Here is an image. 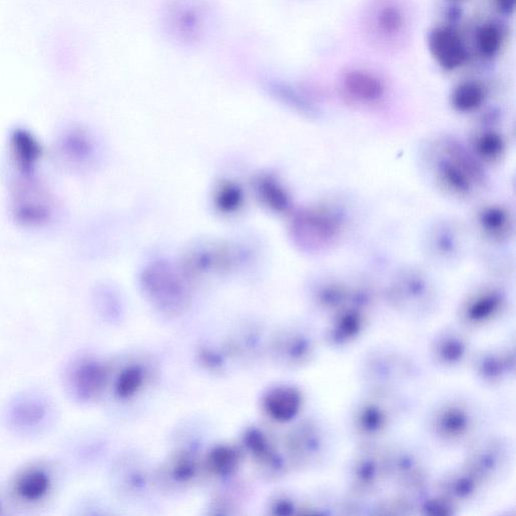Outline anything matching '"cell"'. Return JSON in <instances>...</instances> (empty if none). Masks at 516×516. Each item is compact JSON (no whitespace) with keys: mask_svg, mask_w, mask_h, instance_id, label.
<instances>
[{"mask_svg":"<svg viewBox=\"0 0 516 516\" xmlns=\"http://www.w3.org/2000/svg\"><path fill=\"white\" fill-rule=\"evenodd\" d=\"M160 24L164 36L173 45L194 49L209 38L214 15L206 0H165Z\"/></svg>","mask_w":516,"mask_h":516,"instance_id":"cell-1","label":"cell"},{"mask_svg":"<svg viewBox=\"0 0 516 516\" xmlns=\"http://www.w3.org/2000/svg\"><path fill=\"white\" fill-rule=\"evenodd\" d=\"M393 391L386 387H370V392L355 405L351 429L362 444L378 443L394 426L402 403Z\"/></svg>","mask_w":516,"mask_h":516,"instance_id":"cell-2","label":"cell"},{"mask_svg":"<svg viewBox=\"0 0 516 516\" xmlns=\"http://www.w3.org/2000/svg\"><path fill=\"white\" fill-rule=\"evenodd\" d=\"M187 278L170 264L157 262L142 274L141 286L148 300L163 314L178 316L190 305Z\"/></svg>","mask_w":516,"mask_h":516,"instance_id":"cell-3","label":"cell"},{"mask_svg":"<svg viewBox=\"0 0 516 516\" xmlns=\"http://www.w3.org/2000/svg\"><path fill=\"white\" fill-rule=\"evenodd\" d=\"M478 424L476 410L462 400L445 401L437 405L428 417L431 436L449 446L470 444L476 439Z\"/></svg>","mask_w":516,"mask_h":516,"instance_id":"cell-4","label":"cell"},{"mask_svg":"<svg viewBox=\"0 0 516 516\" xmlns=\"http://www.w3.org/2000/svg\"><path fill=\"white\" fill-rule=\"evenodd\" d=\"M511 461L508 441L499 436H486L469 444L462 466L487 486L506 475Z\"/></svg>","mask_w":516,"mask_h":516,"instance_id":"cell-5","label":"cell"},{"mask_svg":"<svg viewBox=\"0 0 516 516\" xmlns=\"http://www.w3.org/2000/svg\"><path fill=\"white\" fill-rule=\"evenodd\" d=\"M387 482H393L403 493L419 498L426 492L429 474L423 456L406 445L385 447Z\"/></svg>","mask_w":516,"mask_h":516,"instance_id":"cell-6","label":"cell"},{"mask_svg":"<svg viewBox=\"0 0 516 516\" xmlns=\"http://www.w3.org/2000/svg\"><path fill=\"white\" fill-rule=\"evenodd\" d=\"M350 489L357 496L375 493L387 482L385 447L378 443L362 444L347 470Z\"/></svg>","mask_w":516,"mask_h":516,"instance_id":"cell-7","label":"cell"},{"mask_svg":"<svg viewBox=\"0 0 516 516\" xmlns=\"http://www.w3.org/2000/svg\"><path fill=\"white\" fill-rule=\"evenodd\" d=\"M360 372L369 387L394 389V385L412 378L415 367L402 353L378 350L365 357Z\"/></svg>","mask_w":516,"mask_h":516,"instance_id":"cell-8","label":"cell"},{"mask_svg":"<svg viewBox=\"0 0 516 516\" xmlns=\"http://www.w3.org/2000/svg\"><path fill=\"white\" fill-rule=\"evenodd\" d=\"M328 436L316 421L308 420L295 426L287 436L286 449L297 468L315 467L328 453Z\"/></svg>","mask_w":516,"mask_h":516,"instance_id":"cell-9","label":"cell"},{"mask_svg":"<svg viewBox=\"0 0 516 516\" xmlns=\"http://www.w3.org/2000/svg\"><path fill=\"white\" fill-rule=\"evenodd\" d=\"M53 418L49 400L40 394L17 396L9 405L6 420L11 429L22 435H35L45 430Z\"/></svg>","mask_w":516,"mask_h":516,"instance_id":"cell-10","label":"cell"},{"mask_svg":"<svg viewBox=\"0 0 516 516\" xmlns=\"http://www.w3.org/2000/svg\"><path fill=\"white\" fill-rule=\"evenodd\" d=\"M107 369L92 358L75 360L66 370V387L78 403H88L97 398L107 382Z\"/></svg>","mask_w":516,"mask_h":516,"instance_id":"cell-11","label":"cell"},{"mask_svg":"<svg viewBox=\"0 0 516 516\" xmlns=\"http://www.w3.org/2000/svg\"><path fill=\"white\" fill-rule=\"evenodd\" d=\"M13 214L26 227H42L52 220L53 205L39 182L15 183Z\"/></svg>","mask_w":516,"mask_h":516,"instance_id":"cell-12","label":"cell"},{"mask_svg":"<svg viewBox=\"0 0 516 516\" xmlns=\"http://www.w3.org/2000/svg\"><path fill=\"white\" fill-rule=\"evenodd\" d=\"M9 149L15 180L37 181L43 158V148L37 137L27 128L16 127L10 135Z\"/></svg>","mask_w":516,"mask_h":516,"instance_id":"cell-13","label":"cell"},{"mask_svg":"<svg viewBox=\"0 0 516 516\" xmlns=\"http://www.w3.org/2000/svg\"><path fill=\"white\" fill-rule=\"evenodd\" d=\"M58 154L74 171H84L95 165L98 147L86 128L73 125L64 129L58 139Z\"/></svg>","mask_w":516,"mask_h":516,"instance_id":"cell-14","label":"cell"},{"mask_svg":"<svg viewBox=\"0 0 516 516\" xmlns=\"http://www.w3.org/2000/svg\"><path fill=\"white\" fill-rule=\"evenodd\" d=\"M473 372L486 385H499L515 373L514 345L493 347L479 351L471 359Z\"/></svg>","mask_w":516,"mask_h":516,"instance_id":"cell-15","label":"cell"},{"mask_svg":"<svg viewBox=\"0 0 516 516\" xmlns=\"http://www.w3.org/2000/svg\"><path fill=\"white\" fill-rule=\"evenodd\" d=\"M292 230L300 245L317 248L328 245L336 238L339 224L330 213L311 210L296 216Z\"/></svg>","mask_w":516,"mask_h":516,"instance_id":"cell-16","label":"cell"},{"mask_svg":"<svg viewBox=\"0 0 516 516\" xmlns=\"http://www.w3.org/2000/svg\"><path fill=\"white\" fill-rule=\"evenodd\" d=\"M368 14V34L375 42L393 44L406 30V16L394 0H378Z\"/></svg>","mask_w":516,"mask_h":516,"instance_id":"cell-17","label":"cell"},{"mask_svg":"<svg viewBox=\"0 0 516 516\" xmlns=\"http://www.w3.org/2000/svg\"><path fill=\"white\" fill-rule=\"evenodd\" d=\"M236 251L225 245H206L191 252L185 260L184 276L196 278L209 273H224L236 264Z\"/></svg>","mask_w":516,"mask_h":516,"instance_id":"cell-18","label":"cell"},{"mask_svg":"<svg viewBox=\"0 0 516 516\" xmlns=\"http://www.w3.org/2000/svg\"><path fill=\"white\" fill-rule=\"evenodd\" d=\"M464 330L445 329L435 336L430 346V354L438 366L451 369L468 360L471 355V342Z\"/></svg>","mask_w":516,"mask_h":516,"instance_id":"cell-19","label":"cell"},{"mask_svg":"<svg viewBox=\"0 0 516 516\" xmlns=\"http://www.w3.org/2000/svg\"><path fill=\"white\" fill-rule=\"evenodd\" d=\"M504 303L503 297L494 291L473 296L460 310L462 328L478 329L495 322L504 310Z\"/></svg>","mask_w":516,"mask_h":516,"instance_id":"cell-20","label":"cell"},{"mask_svg":"<svg viewBox=\"0 0 516 516\" xmlns=\"http://www.w3.org/2000/svg\"><path fill=\"white\" fill-rule=\"evenodd\" d=\"M54 488V476L44 466L25 468L13 483V492L18 500L26 504H38L46 500Z\"/></svg>","mask_w":516,"mask_h":516,"instance_id":"cell-21","label":"cell"},{"mask_svg":"<svg viewBox=\"0 0 516 516\" xmlns=\"http://www.w3.org/2000/svg\"><path fill=\"white\" fill-rule=\"evenodd\" d=\"M450 160L440 167L442 181L451 190L458 193H467L471 189L472 181L481 177L479 167L459 147H451Z\"/></svg>","mask_w":516,"mask_h":516,"instance_id":"cell-22","label":"cell"},{"mask_svg":"<svg viewBox=\"0 0 516 516\" xmlns=\"http://www.w3.org/2000/svg\"><path fill=\"white\" fill-rule=\"evenodd\" d=\"M366 316L360 309L347 307L333 314L325 330V341L331 347H345L358 339L366 328Z\"/></svg>","mask_w":516,"mask_h":516,"instance_id":"cell-23","label":"cell"},{"mask_svg":"<svg viewBox=\"0 0 516 516\" xmlns=\"http://www.w3.org/2000/svg\"><path fill=\"white\" fill-rule=\"evenodd\" d=\"M484 485L463 466L445 474L436 485V492L448 498L459 507L475 500Z\"/></svg>","mask_w":516,"mask_h":516,"instance_id":"cell-24","label":"cell"},{"mask_svg":"<svg viewBox=\"0 0 516 516\" xmlns=\"http://www.w3.org/2000/svg\"><path fill=\"white\" fill-rule=\"evenodd\" d=\"M274 348L279 359L291 367L307 365L316 353L315 339L310 334L298 330L288 331L279 336Z\"/></svg>","mask_w":516,"mask_h":516,"instance_id":"cell-25","label":"cell"},{"mask_svg":"<svg viewBox=\"0 0 516 516\" xmlns=\"http://www.w3.org/2000/svg\"><path fill=\"white\" fill-rule=\"evenodd\" d=\"M304 399L295 386L275 387L265 398L264 408L271 419L288 423L297 418L303 407Z\"/></svg>","mask_w":516,"mask_h":516,"instance_id":"cell-26","label":"cell"},{"mask_svg":"<svg viewBox=\"0 0 516 516\" xmlns=\"http://www.w3.org/2000/svg\"><path fill=\"white\" fill-rule=\"evenodd\" d=\"M433 55L447 68L460 66L465 59V50L459 38L448 30H439L430 40Z\"/></svg>","mask_w":516,"mask_h":516,"instance_id":"cell-27","label":"cell"},{"mask_svg":"<svg viewBox=\"0 0 516 516\" xmlns=\"http://www.w3.org/2000/svg\"><path fill=\"white\" fill-rule=\"evenodd\" d=\"M244 443L252 456L275 473H282L284 462L277 453L271 440L260 430H249L244 437Z\"/></svg>","mask_w":516,"mask_h":516,"instance_id":"cell-28","label":"cell"},{"mask_svg":"<svg viewBox=\"0 0 516 516\" xmlns=\"http://www.w3.org/2000/svg\"><path fill=\"white\" fill-rule=\"evenodd\" d=\"M344 88L352 98L362 102L377 101L384 92V87L378 78L361 70L351 71L345 76Z\"/></svg>","mask_w":516,"mask_h":516,"instance_id":"cell-29","label":"cell"},{"mask_svg":"<svg viewBox=\"0 0 516 516\" xmlns=\"http://www.w3.org/2000/svg\"><path fill=\"white\" fill-rule=\"evenodd\" d=\"M254 185L258 198L272 210L285 212L290 208V199L287 193L272 177H260Z\"/></svg>","mask_w":516,"mask_h":516,"instance_id":"cell-30","label":"cell"},{"mask_svg":"<svg viewBox=\"0 0 516 516\" xmlns=\"http://www.w3.org/2000/svg\"><path fill=\"white\" fill-rule=\"evenodd\" d=\"M240 455L236 449L229 446L214 448L207 457L206 466L215 475L232 474L238 467Z\"/></svg>","mask_w":516,"mask_h":516,"instance_id":"cell-31","label":"cell"},{"mask_svg":"<svg viewBox=\"0 0 516 516\" xmlns=\"http://www.w3.org/2000/svg\"><path fill=\"white\" fill-rule=\"evenodd\" d=\"M458 505L439 494L434 492L433 495H428L425 492L418 499L417 510L420 514L428 516H451L457 514Z\"/></svg>","mask_w":516,"mask_h":516,"instance_id":"cell-32","label":"cell"},{"mask_svg":"<svg viewBox=\"0 0 516 516\" xmlns=\"http://www.w3.org/2000/svg\"><path fill=\"white\" fill-rule=\"evenodd\" d=\"M144 371L139 366L125 368L117 377L115 393L121 399L135 396L143 386Z\"/></svg>","mask_w":516,"mask_h":516,"instance_id":"cell-33","label":"cell"},{"mask_svg":"<svg viewBox=\"0 0 516 516\" xmlns=\"http://www.w3.org/2000/svg\"><path fill=\"white\" fill-rule=\"evenodd\" d=\"M483 97V90L477 84L469 83L456 90L453 103L461 111H472L480 106Z\"/></svg>","mask_w":516,"mask_h":516,"instance_id":"cell-34","label":"cell"},{"mask_svg":"<svg viewBox=\"0 0 516 516\" xmlns=\"http://www.w3.org/2000/svg\"><path fill=\"white\" fill-rule=\"evenodd\" d=\"M243 196L238 186L232 183L223 184L215 198L216 206L223 213H234L242 205Z\"/></svg>","mask_w":516,"mask_h":516,"instance_id":"cell-35","label":"cell"},{"mask_svg":"<svg viewBox=\"0 0 516 516\" xmlns=\"http://www.w3.org/2000/svg\"><path fill=\"white\" fill-rule=\"evenodd\" d=\"M198 464L189 454L177 456L171 464V474L180 483L191 481L197 474Z\"/></svg>","mask_w":516,"mask_h":516,"instance_id":"cell-36","label":"cell"},{"mask_svg":"<svg viewBox=\"0 0 516 516\" xmlns=\"http://www.w3.org/2000/svg\"><path fill=\"white\" fill-rule=\"evenodd\" d=\"M476 149L482 158L494 160L500 156L503 143L498 135L486 134L478 140Z\"/></svg>","mask_w":516,"mask_h":516,"instance_id":"cell-37","label":"cell"},{"mask_svg":"<svg viewBox=\"0 0 516 516\" xmlns=\"http://www.w3.org/2000/svg\"><path fill=\"white\" fill-rule=\"evenodd\" d=\"M481 223L486 231L498 235L506 229L507 216L500 209H489L483 213Z\"/></svg>","mask_w":516,"mask_h":516,"instance_id":"cell-38","label":"cell"},{"mask_svg":"<svg viewBox=\"0 0 516 516\" xmlns=\"http://www.w3.org/2000/svg\"><path fill=\"white\" fill-rule=\"evenodd\" d=\"M479 42L485 54H493L499 46V35L493 28H487L483 30Z\"/></svg>","mask_w":516,"mask_h":516,"instance_id":"cell-39","label":"cell"},{"mask_svg":"<svg viewBox=\"0 0 516 516\" xmlns=\"http://www.w3.org/2000/svg\"><path fill=\"white\" fill-rule=\"evenodd\" d=\"M296 509L295 502L288 497L277 499L272 506L273 513L277 515H292L296 513Z\"/></svg>","mask_w":516,"mask_h":516,"instance_id":"cell-40","label":"cell"},{"mask_svg":"<svg viewBox=\"0 0 516 516\" xmlns=\"http://www.w3.org/2000/svg\"><path fill=\"white\" fill-rule=\"evenodd\" d=\"M499 4L502 6L504 10H508L512 8L514 0H499Z\"/></svg>","mask_w":516,"mask_h":516,"instance_id":"cell-41","label":"cell"},{"mask_svg":"<svg viewBox=\"0 0 516 516\" xmlns=\"http://www.w3.org/2000/svg\"><path fill=\"white\" fill-rule=\"evenodd\" d=\"M2 509H3V504H2V501H0V513H2Z\"/></svg>","mask_w":516,"mask_h":516,"instance_id":"cell-42","label":"cell"}]
</instances>
